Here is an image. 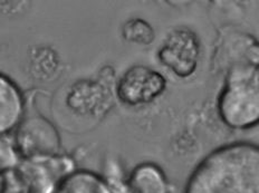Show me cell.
Wrapping results in <instances>:
<instances>
[{
	"instance_id": "4",
	"label": "cell",
	"mask_w": 259,
	"mask_h": 193,
	"mask_svg": "<svg viewBox=\"0 0 259 193\" xmlns=\"http://www.w3.org/2000/svg\"><path fill=\"white\" fill-rule=\"evenodd\" d=\"M165 88L166 80L161 73L148 66L136 65L122 75L117 83L116 94L124 104L139 106L153 102Z\"/></svg>"
},
{
	"instance_id": "5",
	"label": "cell",
	"mask_w": 259,
	"mask_h": 193,
	"mask_svg": "<svg viewBox=\"0 0 259 193\" xmlns=\"http://www.w3.org/2000/svg\"><path fill=\"white\" fill-rule=\"evenodd\" d=\"M61 146L59 134L51 122L36 116L21 121L16 132V147L26 158H48Z\"/></svg>"
},
{
	"instance_id": "2",
	"label": "cell",
	"mask_w": 259,
	"mask_h": 193,
	"mask_svg": "<svg viewBox=\"0 0 259 193\" xmlns=\"http://www.w3.org/2000/svg\"><path fill=\"white\" fill-rule=\"evenodd\" d=\"M257 69V68H256ZM255 68L233 69L227 73L218 101V115L233 130H250L259 124V86Z\"/></svg>"
},
{
	"instance_id": "1",
	"label": "cell",
	"mask_w": 259,
	"mask_h": 193,
	"mask_svg": "<svg viewBox=\"0 0 259 193\" xmlns=\"http://www.w3.org/2000/svg\"><path fill=\"white\" fill-rule=\"evenodd\" d=\"M185 193H259V146L233 142L213 150L191 172Z\"/></svg>"
},
{
	"instance_id": "6",
	"label": "cell",
	"mask_w": 259,
	"mask_h": 193,
	"mask_svg": "<svg viewBox=\"0 0 259 193\" xmlns=\"http://www.w3.org/2000/svg\"><path fill=\"white\" fill-rule=\"evenodd\" d=\"M0 131L6 135L19 126L24 111L23 95L6 75L0 77Z\"/></svg>"
},
{
	"instance_id": "7",
	"label": "cell",
	"mask_w": 259,
	"mask_h": 193,
	"mask_svg": "<svg viewBox=\"0 0 259 193\" xmlns=\"http://www.w3.org/2000/svg\"><path fill=\"white\" fill-rule=\"evenodd\" d=\"M128 187L132 193H170L164 172L153 163L134 168L128 178Z\"/></svg>"
},
{
	"instance_id": "9",
	"label": "cell",
	"mask_w": 259,
	"mask_h": 193,
	"mask_svg": "<svg viewBox=\"0 0 259 193\" xmlns=\"http://www.w3.org/2000/svg\"><path fill=\"white\" fill-rule=\"evenodd\" d=\"M122 36L126 41L139 45H150L155 38L152 26L140 18L126 21L122 27Z\"/></svg>"
},
{
	"instance_id": "8",
	"label": "cell",
	"mask_w": 259,
	"mask_h": 193,
	"mask_svg": "<svg viewBox=\"0 0 259 193\" xmlns=\"http://www.w3.org/2000/svg\"><path fill=\"white\" fill-rule=\"evenodd\" d=\"M59 193H111L99 176L88 172H78L68 176Z\"/></svg>"
},
{
	"instance_id": "10",
	"label": "cell",
	"mask_w": 259,
	"mask_h": 193,
	"mask_svg": "<svg viewBox=\"0 0 259 193\" xmlns=\"http://www.w3.org/2000/svg\"><path fill=\"white\" fill-rule=\"evenodd\" d=\"M255 80H256V83H257V85L259 86V67H257L256 72H255Z\"/></svg>"
},
{
	"instance_id": "3",
	"label": "cell",
	"mask_w": 259,
	"mask_h": 193,
	"mask_svg": "<svg viewBox=\"0 0 259 193\" xmlns=\"http://www.w3.org/2000/svg\"><path fill=\"white\" fill-rule=\"evenodd\" d=\"M199 56L200 41L198 36L187 27L171 30L158 52V58L162 65L180 78H188L194 74Z\"/></svg>"
}]
</instances>
